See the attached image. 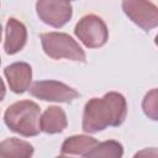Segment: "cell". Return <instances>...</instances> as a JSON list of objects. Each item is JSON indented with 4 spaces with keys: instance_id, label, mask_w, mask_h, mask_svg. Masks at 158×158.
Listing matches in <instances>:
<instances>
[{
    "instance_id": "5b68a950",
    "label": "cell",
    "mask_w": 158,
    "mask_h": 158,
    "mask_svg": "<svg viewBox=\"0 0 158 158\" xmlns=\"http://www.w3.org/2000/svg\"><path fill=\"white\" fill-rule=\"evenodd\" d=\"M30 94L43 101L69 104L80 94L69 85L58 80H38L30 86Z\"/></svg>"
},
{
    "instance_id": "3957f363",
    "label": "cell",
    "mask_w": 158,
    "mask_h": 158,
    "mask_svg": "<svg viewBox=\"0 0 158 158\" xmlns=\"http://www.w3.org/2000/svg\"><path fill=\"white\" fill-rule=\"evenodd\" d=\"M43 52L52 59H69L73 62H86L84 49L68 33L46 32L41 35Z\"/></svg>"
},
{
    "instance_id": "30bf717a",
    "label": "cell",
    "mask_w": 158,
    "mask_h": 158,
    "mask_svg": "<svg viewBox=\"0 0 158 158\" xmlns=\"http://www.w3.org/2000/svg\"><path fill=\"white\" fill-rule=\"evenodd\" d=\"M41 131L47 135L63 132L68 126V120L64 110L59 106H49L41 115Z\"/></svg>"
},
{
    "instance_id": "4fadbf2b",
    "label": "cell",
    "mask_w": 158,
    "mask_h": 158,
    "mask_svg": "<svg viewBox=\"0 0 158 158\" xmlns=\"http://www.w3.org/2000/svg\"><path fill=\"white\" fill-rule=\"evenodd\" d=\"M123 147L118 141L109 139L99 142L83 158H122Z\"/></svg>"
},
{
    "instance_id": "ac0fdd59",
    "label": "cell",
    "mask_w": 158,
    "mask_h": 158,
    "mask_svg": "<svg viewBox=\"0 0 158 158\" xmlns=\"http://www.w3.org/2000/svg\"><path fill=\"white\" fill-rule=\"evenodd\" d=\"M1 35H2V27H1V23H0V42H1Z\"/></svg>"
},
{
    "instance_id": "8992f818",
    "label": "cell",
    "mask_w": 158,
    "mask_h": 158,
    "mask_svg": "<svg viewBox=\"0 0 158 158\" xmlns=\"http://www.w3.org/2000/svg\"><path fill=\"white\" fill-rule=\"evenodd\" d=\"M36 12L43 23L59 28L70 21L73 7L64 0H40L36 2Z\"/></svg>"
},
{
    "instance_id": "ba28073f",
    "label": "cell",
    "mask_w": 158,
    "mask_h": 158,
    "mask_svg": "<svg viewBox=\"0 0 158 158\" xmlns=\"http://www.w3.org/2000/svg\"><path fill=\"white\" fill-rule=\"evenodd\" d=\"M4 75L7 80L10 90L16 94L27 91L31 86L32 68L26 62H15L4 69Z\"/></svg>"
},
{
    "instance_id": "5bb4252c",
    "label": "cell",
    "mask_w": 158,
    "mask_h": 158,
    "mask_svg": "<svg viewBox=\"0 0 158 158\" xmlns=\"http://www.w3.org/2000/svg\"><path fill=\"white\" fill-rule=\"evenodd\" d=\"M142 109L144 115L153 120L157 121L158 120V96H157V89H152L151 91H148L142 101Z\"/></svg>"
},
{
    "instance_id": "7a4b0ae2",
    "label": "cell",
    "mask_w": 158,
    "mask_h": 158,
    "mask_svg": "<svg viewBox=\"0 0 158 158\" xmlns=\"http://www.w3.org/2000/svg\"><path fill=\"white\" fill-rule=\"evenodd\" d=\"M41 109L32 100H20L10 105L4 114L7 128L23 137H35L41 132Z\"/></svg>"
},
{
    "instance_id": "6da1fadb",
    "label": "cell",
    "mask_w": 158,
    "mask_h": 158,
    "mask_svg": "<svg viewBox=\"0 0 158 158\" xmlns=\"http://www.w3.org/2000/svg\"><path fill=\"white\" fill-rule=\"evenodd\" d=\"M127 116V102L122 94L109 91L102 98L90 99L83 112V131L98 133L107 127H118Z\"/></svg>"
},
{
    "instance_id": "52a82bcc",
    "label": "cell",
    "mask_w": 158,
    "mask_h": 158,
    "mask_svg": "<svg viewBox=\"0 0 158 158\" xmlns=\"http://www.w3.org/2000/svg\"><path fill=\"white\" fill-rule=\"evenodd\" d=\"M122 10L135 25L146 32L158 26V9L151 1L125 0L122 1Z\"/></svg>"
},
{
    "instance_id": "d6986e66",
    "label": "cell",
    "mask_w": 158,
    "mask_h": 158,
    "mask_svg": "<svg viewBox=\"0 0 158 158\" xmlns=\"http://www.w3.org/2000/svg\"><path fill=\"white\" fill-rule=\"evenodd\" d=\"M0 63H1V58H0Z\"/></svg>"
},
{
    "instance_id": "277c9868",
    "label": "cell",
    "mask_w": 158,
    "mask_h": 158,
    "mask_svg": "<svg viewBox=\"0 0 158 158\" xmlns=\"http://www.w3.org/2000/svg\"><path fill=\"white\" fill-rule=\"evenodd\" d=\"M74 33L86 48H100L109 40V30L104 20L94 14L83 16L74 27Z\"/></svg>"
},
{
    "instance_id": "2e32d148",
    "label": "cell",
    "mask_w": 158,
    "mask_h": 158,
    "mask_svg": "<svg viewBox=\"0 0 158 158\" xmlns=\"http://www.w3.org/2000/svg\"><path fill=\"white\" fill-rule=\"evenodd\" d=\"M5 94H6L5 83H4V80L0 78V101H2V100H4V98H5Z\"/></svg>"
},
{
    "instance_id": "7c38bea8",
    "label": "cell",
    "mask_w": 158,
    "mask_h": 158,
    "mask_svg": "<svg viewBox=\"0 0 158 158\" xmlns=\"http://www.w3.org/2000/svg\"><path fill=\"white\" fill-rule=\"evenodd\" d=\"M99 141L94 137L86 135H75L68 137L60 147L62 154L64 156H81L84 157L94 146H96Z\"/></svg>"
},
{
    "instance_id": "e0dca14e",
    "label": "cell",
    "mask_w": 158,
    "mask_h": 158,
    "mask_svg": "<svg viewBox=\"0 0 158 158\" xmlns=\"http://www.w3.org/2000/svg\"><path fill=\"white\" fill-rule=\"evenodd\" d=\"M56 158H74V157H70V156H64V154H62V156H58V157H56Z\"/></svg>"
},
{
    "instance_id": "9c48e42d",
    "label": "cell",
    "mask_w": 158,
    "mask_h": 158,
    "mask_svg": "<svg viewBox=\"0 0 158 158\" xmlns=\"http://www.w3.org/2000/svg\"><path fill=\"white\" fill-rule=\"evenodd\" d=\"M27 42V28L17 19L10 17L6 22L5 28V42L4 51L6 54H16L20 52Z\"/></svg>"
},
{
    "instance_id": "9a60e30c",
    "label": "cell",
    "mask_w": 158,
    "mask_h": 158,
    "mask_svg": "<svg viewBox=\"0 0 158 158\" xmlns=\"http://www.w3.org/2000/svg\"><path fill=\"white\" fill-rule=\"evenodd\" d=\"M132 158H158V151L156 147H149L138 151Z\"/></svg>"
},
{
    "instance_id": "8fae6325",
    "label": "cell",
    "mask_w": 158,
    "mask_h": 158,
    "mask_svg": "<svg viewBox=\"0 0 158 158\" xmlns=\"http://www.w3.org/2000/svg\"><path fill=\"white\" fill-rule=\"evenodd\" d=\"M33 146L23 139L10 137L0 142V158H32Z\"/></svg>"
}]
</instances>
